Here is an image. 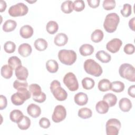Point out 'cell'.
Returning <instances> with one entry per match:
<instances>
[{"label": "cell", "mask_w": 135, "mask_h": 135, "mask_svg": "<svg viewBox=\"0 0 135 135\" xmlns=\"http://www.w3.org/2000/svg\"><path fill=\"white\" fill-rule=\"evenodd\" d=\"M120 22V17L115 13L107 15L103 23V27L108 33H113L117 30Z\"/></svg>", "instance_id": "obj_1"}, {"label": "cell", "mask_w": 135, "mask_h": 135, "mask_svg": "<svg viewBox=\"0 0 135 135\" xmlns=\"http://www.w3.org/2000/svg\"><path fill=\"white\" fill-rule=\"evenodd\" d=\"M83 68L86 73L95 77L100 76L103 72L100 65L91 59H88L84 62Z\"/></svg>", "instance_id": "obj_2"}, {"label": "cell", "mask_w": 135, "mask_h": 135, "mask_svg": "<svg viewBox=\"0 0 135 135\" xmlns=\"http://www.w3.org/2000/svg\"><path fill=\"white\" fill-rule=\"evenodd\" d=\"M58 58L62 63L71 65L76 61L77 55L73 50L62 49L58 52Z\"/></svg>", "instance_id": "obj_3"}, {"label": "cell", "mask_w": 135, "mask_h": 135, "mask_svg": "<svg viewBox=\"0 0 135 135\" xmlns=\"http://www.w3.org/2000/svg\"><path fill=\"white\" fill-rule=\"evenodd\" d=\"M50 90L54 98L59 101H64L68 97V93L61 86V83L57 80H53L51 83Z\"/></svg>", "instance_id": "obj_4"}, {"label": "cell", "mask_w": 135, "mask_h": 135, "mask_svg": "<svg viewBox=\"0 0 135 135\" xmlns=\"http://www.w3.org/2000/svg\"><path fill=\"white\" fill-rule=\"evenodd\" d=\"M31 97V93L27 88H24L17 90V92L12 95L11 100L12 103L15 105L23 104L25 101L29 99Z\"/></svg>", "instance_id": "obj_5"}, {"label": "cell", "mask_w": 135, "mask_h": 135, "mask_svg": "<svg viewBox=\"0 0 135 135\" xmlns=\"http://www.w3.org/2000/svg\"><path fill=\"white\" fill-rule=\"evenodd\" d=\"M119 73L121 78L131 82L135 81V69L132 65L128 63L121 64L119 69Z\"/></svg>", "instance_id": "obj_6"}, {"label": "cell", "mask_w": 135, "mask_h": 135, "mask_svg": "<svg viewBox=\"0 0 135 135\" xmlns=\"http://www.w3.org/2000/svg\"><path fill=\"white\" fill-rule=\"evenodd\" d=\"M28 11V7L23 3H18L11 6L8 9V12L12 17H17L25 15Z\"/></svg>", "instance_id": "obj_7"}, {"label": "cell", "mask_w": 135, "mask_h": 135, "mask_svg": "<svg viewBox=\"0 0 135 135\" xmlns=\"http://www.w3.org/2000/svg\"><path fill=\"white\" fill-rule=\"evenodd\" d=\"M105 127L107 135H117L121 128V124L118 119L112 118L107 121Z\"/></svg>", "instance_id": "obj_8"}, {"label": "cell", "mask_w": 135, "mask_h": 135, "mask_svg": "<svg viewBox=\"0 0 135 135\" xmlns=\"http://www.w3.org/2000/svg\"><path fill=\"white\" fill-rule=\"evenodd\" d=\"M64 84L71 91H75L79 88V83L75 74L72 72L66 73L63 80Z\"/></svg>", "instance_id": "obj_9"}, {"label": "cell", "mask_w": 135, "mask_h": 135, "mask_svg": "<svg viewBox=\"0 0 135 135\" xmlns=\"http://www.w3.org/2000/svg\"><path fill=\"white\" fill-rule=\"evenodd\" d=\"M66 116V111L65 107L62 105H56L52 115V119L55 123H59L65 119Z\"/></svg>", "instance_id": "obj_10"}, {"label": "cell", "mask_w": 135, "mask_h": 135, "mask_svg": "<svg viewBox=\"0 0 135 135\" xmlns=\"http://www.w3.org/2000/svg\"><path fill=\"white\" fill-rule=\"evenodd\" d=\"M122 44V42L120 39L114 38L107 43L106 48L109 52L112 53H115L119 51Z\"/></svg>", "instance_id": "obj_11"}, {"label": "cell", "mask_w": 135, "mask_h": 135, "mask_svg": "<svg viewBox=\"0 0 135 135\" xmlns=\"http://www.w3.org/2000/svg\"><path fill=\"white\" fill-rule=\"evenodd\" d=\"M27 112L32 118H36L41 115V109L38 105L31 103L27 108Z\"/></svg>", "instance_id": "obj_12"}, {"label": "cell", "mask_w": 135, "mask_h": 135, "mask_svg": "<svg viewBox=\"0 0 135 135\" xmlns=\"http://www.w3.org/2000/svg\"><path fill=\"white\" fill-rule=\"evenodd\" d=\"M15 75L18 80H26L28 75V70L24 66L20 65L15 70Z\"/></svg>", "instance_id": "obj_13"}, {"label": "cell", "mask_w": 135, "mask_h": 135, "mask_svg": "<svg viewBox=\"0 0 135 135\" xmlns=\"http://www.w3.org/2000/svg\"><path fill=\"white\" fill-rule=\"evenodd\" d=\"M74 100L77 105L79 106H83L88 103V97L86 93L82 92H79L74 95Z\"/></svg>", "instance_id": "obj_14"}, {"label": "cell", "mask_w": 135, "mask_h": 135, "mask_svg": "<svg viewBox=\"0 0 135 135\" xmlns=\"http://www.w3.org/2000/svg\"><path fill=\"white\" fill-rule=\"evenodd\" d=\"M32 52V47L28 43H23L18 46V52L23 57H25L30 56Z\"/></svg>", "instance_id": "obj_15"}, {"label": "cell", "mask_w": 135, "mask_h": 135, "mask_svg": "<svg viewBox=\"0 0 135 135\" xmlns=\"http://www.w3.org/2000/svg\"><path fill=\"white\" fill-rule=\"evenodd\" d=\"M33 28L29 25H25L21 27L20 30V34L22 37L24 38H28L33 34Z\"/></svg>", "instance_id": "obj_16"}, {"label": "cell", "mask_w": 135, "mask_h": 135, "mask_svg": "<svg viewBox=\"0 0 135 135\" xmlns=\"http://www.w3.org/2000/svg\"><path fill=\"white\" fill-rule=\"evenodd\" d=\"M68 41V36L63 33L57 34L54 38V44L58 46H62L65 45Z\"/></svg>", "instance_id": "obj_17"}, {"label": "cell", "mask_w": 135, "mask_h": 135, "mask_svg": "<svg viewBox=\"0 0 135 135\" xmlns=\"http://www.w3.org/2000/svg\"><path fill=\"white\" fill-rule=\"evenodd\" d=\"M119 106L122 111L129 112L132 108V103L128 98H123L120 100Z\"/></svg>", "instance_id": "obj_18"}, {"label": "cell", "mask_w": 135, "mask_h": 135, "mask_svg": "<svg viewBox=\"0 0 135 135\" xmlns=\"http://www.w3.org/2000/svg\"><path fill=\"white\" fill-rule=\"evenodd\" d=\"M94 47L89 44H84L79 48V52L81 55L86 56L91 55L94 52Z\"/></svg>", "instance_id": "obj_19"}, {"label": "cell", "mask_w": 135, "mask_h": 135, "mask_svg": "<svg viewBox=\"0 0 135 135\" xmlns=\"http://www.w3.org/2000/svg\"><path fill=\"white\" fill-rule=\"evenodd\" d=\"M96 58L102 63H107L111 61V55L103 50L99 51L95 54Z\"/></svg>", "instance_id": "obj_20"}, {"label": "cell", "mask_w": 135, "mask_h": 135, "mask_svg": "<svg viewBox=\"0 0 135 135\" xmlns=\"http://www.w3.org/2000/svg\"><path fill=\"white\" fill-rule=\"evenodd\" d=\"M109 106L104 100L99 101L95 105L96 111L100 114H105L109 111Z\"/></svg>", "instance_id": "obj_21"}, {"label": "cell", "mask_w": 135, "mask_h": 135, "mask_svg": "<svg viewBox=\"0 0 135 135\" xmlns=\"http://www.w3.org/2000/svg\"><path fill=\"white\" fill-rule=\"evenodd\" d=\"M17 123L18 127L21 130H27L30 128L31 126V120L28 117L23 115Z\"/></svg>", "instance_id": "obj_22"}, {"label": "cell", "mask_w": 135, "mask_h": 135, "mask_svg": "<svg viewBox=\"0 0 135 135\" xmlns=\"http://www.w3.org/2000/svg\"><path fill=\"white\" fill-rule=\"evenodd\" d=\"M47 41L42 38L36 39L34 43L35 48L38 51H43L47 47Z\"/></svg>", "instance_id": "obj_23"}, {"label": "cell", "mask_w": 135, "mask_h": 135, "mask_svg": "<svg viewBox=\"0 0 135 135\" xmlns=\"http://www.w3.org/2000/svg\"><path fill=\"white\" fill-rule=\"evenodd\" d=\"M13 69L9 65H4L1 69V75L5 79H10L13 75Z\"/></svg>", "instance_id": "obj_24"}, {"label": "cell", "mask_w": 135, "mask_h": 135, "mask_svg": "<svg viewBox=\"0 0 135 135\" xmlns=\"http://www.w3.org/2000/svg\"><path fill=\"white\" fill-rule=\"evenodd\" d=\"M16 26L17 23L14 20H7L3 25V30L5 32H10L14 31Z\"/></svg>", "instance_id": "obj_25"}, {"label": "cell", "mask_w": 135, "mask_h": 135, "mask_svg": "<svg viewBox=\"0 0 135 135\" xmlns=\"http://www.w3.org/2000/svg\"><path fill=\"white\" fill-rule=\"evenodd\" d=\"M103 100L105 101L109 105V107L114 106L117 102V98L113 93H107L103 97Z\"/></svg>", "instance_id": "obj_26"}, {"label": "cell", "mask_w": 135, "mask_h": 135, "mask_svg": "<svg viewBox=\"0 0 135 135\" xmlns=\"http://www.w3.org/2000/svg\"><path fill=\"white\" fill-rule=\"evenodd\" d=\"M124 89V84L122 82L120 81H115L111 83L110 90L114 92L120 93L122 92Z\"/></svg>", "instance_id": "obj_27"}, {"label": "cell", "mask_w": 135, "mask_h": 135, "mask_svg": "<svg viewBox=\"0 0 135 135\" xmlns=\"http://www.w3.org/2000/svg\"><path fill=\"white\" fill-rule=\"evenodd\" d=\"M46 70L52 73H56L59 69L57 62L54 60H49L46 63Z\"/></svg>", "instance_id": "obj_28"}, {"label": "cell", "mask_w": 135, "mask_h": 135, "mask_svg": "<svg viewBox=\"0 0 135 135\" xmlns=\"http://www.w3.org/2000/svg\"><path fill=\"white\" fill-rule=\"evenodd\" d=\"M104 34L102 30L97 29L94 30L91 34V39L93 42L99 43L101 42L103 38Z\"/></svg>", "instance_id": "obj_29"}, {"label": "cell", "mask_w": 135, "mask_h": 135, "mask_svg": "<svg viewBox=\"0 0 135 135\" xmlns=\"http://www.w3.org/2000/svg\"><path fill=\"white\" fill-rule=\"evenodd\" d=\"M111 82L110 80L107 79H103L101 80L98 85V89L102 92L108 91L110 89Z\"/></svg>", "instance_id": "obj_30"}, {"label": "cell", "mask_w": 135, "mask_h": 135, "mask_svg": "<svg viewBox=\"0 0 135 135\" xmlns=\"http://www.w3.org/2000/svg\"><path fill=\"white\" fill-rule=\"evenodd\" d=\"M23 112L17 109L12 110L9 114V118L12 121L15 123H17L23 116Z\"/></svg>", "instance_id": "obj_31"}, {"label": "cell", "mask_w": 135, "mask_h": 135, "mask_svg": "<svg viewBox=\"0 0 135 135\" xmlns=\"http://www.w3.org/2000/svg\"><path fill=\"white\" fill-rule=\"evenodd\" d=\"M73 2L71 1H66L63 2L61 6L62 11L65 14H70L73 10Z\"/></svg>", "instance_id": "obj_32"}, {"label": "cell", "mask_w": 135, "mask_h": 135, "mask_svg": "<svg viewBox=\"0 0 135 135\" xmlns=\"http://www.w3.org/2000/svg\"><path fill=\"white\" fill-rule=\"evenodd\" d=\"M28 90L31 92L32 97H36L41 95L42 93L41 86L36 83H33L30 85Z\"/></svg>", "instance_id": "obj_33"}, {"label": "cell", "mask_w": 135, "mask_h": 135, "mask_svg": "<svg viewBox=\"0 0 135 135\" xmlns=\"http://www.w3.org/2000/svg\"><path fill=\"white\" fill-rule=\"evenodd\" d=\"M59 29L58 24L54 21H49L46 25V30L47 32L50 34H54Z\"/></svg>", "instance_id": "obj_34"}, {"label": "cell", "mask_w": 135, "mask_h": 135, "mask_svg": "<svg viewBox=\"0 0 135 135\" xmlns=\"http://www.w3.org/2000/svg\"><path fill=\"white\" fill-rule=\"evenodd\" d=\"M78 116L83 119H86L91 118L92 115V111L88 108H82L78 111Z\"/></svg>", "instance_id": "obj_35"}, {"label": "cell", "mask_w": 135, "mask_h": 135, "mask_svg": "<svg viewBox=\"0 0 135 135\" xmlns=\"http://www.w3.org/2000/svg\"><path fill=\"white\" fill-rule=\"evenodd\" d=\"M82 85L84 89L91 90L94 86L95 82L92 78L86 77L82 79Z\"/></svg>", "instance_id": "obj_36"}, {"label": "cell", "mask_w": 135, "mask_h": 135, "mask_svg": "<svg viewBox=\"0 0 135 135\" xmlns=\"http://www.w3.org/2000/svg\"><path fill=\"white\" fill-rule=\"evenodd\" d=\"M8 65L11 66L13 70H15L18 66L22 65V62L16 56H13L9 57L8 60Z\"/></svg>", "instance_id": "obj_37"}, {"label": "cell", "mask_w": 135, "mask_h": 135, "mask_svg": "<svg viewBox=\"0 0 135 135\" xmlns=\"http://www.w3.org/2000/svg\"><path fill=\"white\" fill-rule=\"evenodd\" d=\"M13 87L17 90L24 88H27L28 83L26 80H20L17 79L14 82Z\"/></svg>", "instance_id": "obj_38"}, {"label": "cell", "mask_w": 135, "mask_h": 135, "mask_svg": "<svg viewBox=\"0 0 135 135\" xmlns=\"http://www.w3.org/2000/svg\"><path fill=\"white\" fill-rule=\"evenodd\" d=\"M120 12L121 15L124 17H127L129 16L132 13L131 5L128 3L124 4L123 6V8L121 9Z\"/></svg>", "instance_id": "obj_39"}, {"label": "cell", "mask_w": 135, "mask_h": 135, "mask_svg": "<svg viewBox=\"0 0 135 135\" xmlns=\"http://www.w3.org/2000/svg\"><path fill=\"white\" fill-rule=\"evenodd\" d=\"M16 49L15 44L12 41H7L4 45V51L7 53H13Z\"/></svg>", "instance_id": "obj_40"}, {"label": "cell", "mask_w": 135, "mask_h": 135, "mask_svg": "<svg viewBox=\"0 0 135 135\" xmlns=\"http://www.w3.org/2000/svg\"><path fill=\"white\" fill-rule=\"evenodd\" d=\"M73 10L76 12H81L83 11L85 7V4L82 0H76L73 2Z\"/></svg>", "instance_id": "obj_41"}, {"label": "cell", "mask_w": 135, "mask_h": 135, "mask_svg": "<svg viewBox=\"0 0 135 135\" xmlns=\"http://www.w3.org/2000/svg\"><path fill=\"white\" fill-rule=\"evenodd\" d=\"M115 5L116 4L114 0H104L102 4L103 8L107 11L113 9L115 8Z\"/></svg>", "instance_id": "obj_42"}, {"label": "cell", "mask_w": 135, "mask_h": 135, "mask_svg": "<svg viewBox=\"0 0 135 135\" xmlns=\"http://www.w3.org/2000/svg\"><path fill=\"white\" fill-rule=\"evenodd\" d=\"M39 125L41 128H43L44 129H47L50 127L51 123L50 120L47 118L45 117H43L39 120Z\"/></svg>", "instance_id": "obj_43"}, {"label": "cell", "mask_w": 135, "mask_h": 135, "mask_svg": "<svg viewBox=\"0 0 135 135\" xmlns=\"http://www.w3.org/2000/svg\"><path fill=\"white\" fill-rule=\"evenodd\" d=\"M134 46L132 44L128 43L124 46L123 51L125 53L128 55L132 54L134 52Z\"/></svg>", "instance_id": "obj_44"}, {"label": "cell", "mask_w": 135, "mask_h": 135, "mask_svg": "<svg viewBox=\"0 0 135 135\" xmlns=\"http://www.w3.org/2000/svg\"><path fill=\"white\" fill-rule=\"evenodd\" d=\"M7 105V101L5 96L3 95H0V110H2L5 109Z\"/></svg>", "instance_id": "obj_45"}, {"label": "cell", "mask_w": 135, "mask_h": 135, "mask_svg": "<svg viewBox=\"0 0 135 135\" xmlns=\"http://www.w3.org/2000/svg\"><path fill=\"white\" fill-rule=\"evenodd\" d=\"M32 98H33V100L36 102L43 103L45 101L46 97L45 94L42 92V93L41 95H40L37 97H32Z\"/></svg>", "instance_id": "obj_46"}, {"label": "cell", "mask_w": 135, "mask_h": 135, "mask_svg": "<svg viewBox=\"0 0 135 135\" xmlns=\"http://www.w3.org/2000/svg\"><path fill=\"white\" fill-rule=\"evenodd\" d=\"M100 2V0H87L89 6L93 8L98 7L99 6Z\"/></svg>", "instance_id": "obj_47"}, {"label": "cell", "mask_w": 135, "mask_h": 135, "mask_svg": "<svg viewBox=\"0 0 135 135\" xmlns=\"http://www.w3.org/2000/svg\"><path fill=\"white\" fill-rule=\"evenodd\" d=\"M128 93L129 94V96H130L131 97L134 98H135V95H134V93H135V85H131L130 86H129V88H128Z\"/></svg>", "instance_id": "obj_48"}, {"label": "cell", "mask_w": 135, "mask_h": 135, "mask_svg": "<svg viewBox=\"0 0 135 135\" xmlns=\"http://www.w3.org/2000/svg\"><path fill=\"white\" fill-rule=\"evenodd\" d=\"M6 6H7V5L5 1L1 0L0 1V12H4L6 9Z\"/></svg>", "instance_id": "obj_49"}, {"label": "cell", "mask_w": 135, "mask_h": 135, "mask_svg": "<svg viewBox=\"0 0 135 135\" xmlns=\"http://www.w3.org/2000/svg\"><path fill=\"white\" fill-rule=\"evenodd\" d=\"M134 17H133L131 19H130L129 21V26L130 27V28L133 31H134L135 30H134Z\"/></svg>", "instance_id": "obj_50"}, {"label": "cell", "mask_w": 135, "mask_h": 135, "mask_svg": "<svg viewBox=\"0 0 135 135\" xmlns=\"http://www.w3.org/2000/svg\"><path fill=\"white\" fill-rule=\"evenodd\" d=\"M28 3H34L36 2V1H27Z\"/></svg>", "instance_id": "obj_51"}]
</instances>
